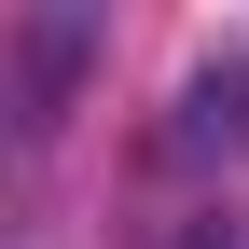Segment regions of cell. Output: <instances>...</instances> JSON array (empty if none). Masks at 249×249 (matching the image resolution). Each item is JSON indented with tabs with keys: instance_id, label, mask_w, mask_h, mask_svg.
I'll return each instance as SVG.
<instances>
[{
	"instance_id": "6da1fadb",
	"label": "cell",
	"mask_w": 249,
	"mask_h": 249,
	"mask_svg": "<svg viewBox=\"0 0 249 249\" xmlns=\"http://www.w3.org/2000/svg\"><path fill=\"white\" fill-rule=\"evenodd\" d=\"M70 83H83V14H28L14 28V111H28V139L70 111Z\"/></svg>"
},
{
	"instance_id": "7a4b0ae2",
	"label": "cell",
	"mask_w": 249,
	"mask_h": 249,
	"mask_svg": "<svg viewBox=\"0 0 249 249\" xmlns=\"http://www.w3.org/2000/svg\"><path fill=\"white\" fill-rule=\"evenodd\" d=\"M222 111H235V139H249V55H235V70H222Z\"/></svg>"
},
{
	"instance_id": "3957f363",
	"label": "cell",
	"mask_w": 249,
	"mask_h": 249,
	"mask_svg": "<svg viewBox=\"0 0 249 249\" xmlns=\"http://www.w3.org/2000/svg\"><path fill=\"white\" fill-rule=\"evenodd\" d=\"M166 249H235V235H222V222H180V235H166Z\"/></svg>"
}]
</instances>
